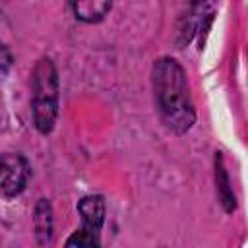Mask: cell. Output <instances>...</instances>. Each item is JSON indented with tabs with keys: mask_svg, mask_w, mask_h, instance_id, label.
I'll return each mask as SVG.
<instances>
[{
	"mask_svg": "<svg viewBox=\"0 0 248 248\" xmlns=\"http://www.w3.org/2000/svg\"><path fill=\"white\" fill-rule=\"evenodd\" d=\"M153 91L163 124L182 134L194 124V107L182 66L174 58H161L153 66Z\"/></svg>",
	"mask_w": 248,
	"mask_h": 248,
	"instance_id": "6da1fadb",
	"label": "cell"
},
{
	"mask_svg": "<svg viewBox=\"0 0 248 248\" xmlns=\"http://www.w3.org/2000/svg\"><path fill=\"white\" fill-rule=\"evenodd\" d=\"M58 114V76L48 58H41L33 70V120L41 134L54 128Z\"/></svg>",
	"mask_w": 248,
	"mask_h": 248,
	"instance_id": "7a4b0ae2",
	"label": "cell"
},
{
	"mask_svg": "<svg viewBox=\"0 0 248 248\" xmlns=\"http://www.w3.org/2000/svg\"><path fill=\"white\" fill-rule=\"evenodd\" d=\"M81 215V227L66 240L64 248H99L101 227L105 221V200L103 196H87L78 203Z\"/></svg>",
	"mask_w": 248,
	"mask_h": 248,
	"instance_id": "3957f363",
	"label": "cell"
},
{
	"mask_svg": "<svg viewBox=\"0 0 248 248\" xmlns=\"http://www.w3.org/2000/svg\"><path fill=\"white\" fill-rule=\"evenodd\" d=\"M29 180V165L21 155H0V190L4 196H17Z\"/></svg>",
	"mask_w": 248,
	"mask_h": 248,
	"instance_id": "277c9868",
	"label": "cell"
},
{
	"mask_svg": "<svg viewBox=\"0 0 248 248\" xmlns=\"http://www.w3.org/2000/svg\"><path fill=\"white\" fill-rule=\"evenodd\" d=\"M110 6H112L110 2H101V0H83V2L70 4L76 17L81 21H87V23L101 21L107 16V12L110 10Z\"/></svg>",
	"mask_w": 248,
	"mask_h": 248,
	"instance_id": "5b68a950",
	"label": "cell"
},
{
	"mask_svg": "<svg viewBox=\"0 0 248 248\" xmlns=\"http://www.w3.org/2000/svg\"><path fill=\"white\" fill-rule=\"evenodd\" d=\"M33 227H35V234H37L39 242L46 244L52 236V211H50V203L46 200H39V203L35 207Z\"/></svg>",
	"mask_w": 248,
	"mask_h": 248,
	"instance_id": "8992f818",
	"label": "cell"
},
{
	"mask_svg": "<svg viewBox=\"0 0 248 248\" xmlns=\"http://www.w3.org/2000/svg\"><path fill=\"white\" fill-rule=\"evenodd\" d=\"M217 161H219V169H217V182L221 184V186H219V190H221V198H223V203L227 205V209L231 211V209L234 207V198H232V194H231V190H229V178H227L225 169H223V165H221V157H217Z\"/></svg>",
	"mask_w": 248,
	"mask_h": 248,
	"instance_id": "52a82bcc",
	"label": "cell"
},
{
	"mask_svg": "<svg viewBox=\"0 0 248 248\" xmlns=\"http://www.w3.org/2000/svg\"><path fill=\"white\" fill-rule=\"evenodd\" d=\"M12 66V54L6 45L0 43V76H4Z\"/></svg>",
	"mask_w": 248,
	"mask_h": 248,
	"instance_id": "ba28073f",
	"label": "cell"
}]
</instances>
